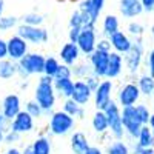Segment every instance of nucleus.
<instances>
[{"label": "nucleus", "instance_id": "nucleus-1", "mask_svg": "<svg viewBox=\"0 0 154 154\" xmlns=\"http://www.w3.org/2000/svg\"><path fill=\"white\" fill-rule=\"evenodd\" d=\"M53 80H54V77H49L45 74L38 75V80H37V85L34 89V100L42 106L43 112L48 116L54 111L56 100H57V94L53 86Z\"/></svg>", "mask_w": 154, "mask_h": 154}, {"label": "nucleus", "instance_id": "nucleus-2", "mask_svg": "<svg viewBox=\"0 0 154 154\" xmlns=\"http://www.w3.org/2000/svg\"><path fill=\"white\" fill-rule=\"evenodd\" d=\"M145 43H143V37L133 38V45L128 49V53L123 54V63L125 68L130 75H137L139 71L143 66V59H145Z\"/></svg>", "mask_w": 154, "mask_h": 154}, {"label": "nucleus", "instance_id": "nucleus-3", "mask_svg": "<svg viewBox=\"0 0 154 154\" xmlns=\"http://www.w3.org/2000/svg\"><path fill=\"white\" fill-rule=\"evenodd\" d=\"M75 126V117L69 116L63 109L60 111H53L49 114V122H48V131L51 136H68L72 133Z\"/></svg>", "mask_w": 154, "mask_h": 154}, {"label": "nucleus", "instance_id": "nucleus-4", "mask_svg": "<svg viewBox=\"0 0 154 154\" xmlns=\"http://www.w3.org/2000/svg\"><path fill=\"white\" fill-rule=\"evenodd\" d=\"M45 65V56L40 53H28L17 62V75L28 79L29 75H42Z\"/></svg>", "mask_w": 154, "mask_h": 154}, {"label": "nucleus", "instance_id": "nucleus-5", "mask_svg": "<svg viewBox=\"0 0 154 154\" xmlns=\"http://www.w3.org/2000/svg\"><path fill=\"white\" fill-rule=\"evenodd\" d=\"M103 111L108 117L111 137L116 140L125 139V130H123V123H122V108L119 106V103L116 100H111Z\"/></svg>", "mask_w": 154, "mask_h": 154}, {"label": "nucleus", "instance_id": "nucleus-6", "mask_svg": "<svg viewBox=\"0 0 154 154\" xmlns=\"http://www.w3.org/2000/svg\"><path fill=\"white\" fill-rule=\"evenodd\" d=\"M106 0H82L79 9L83 17V26H96L102 12L105 8Z\"/></svg>", "mask_w": 154, "mask_h": 154}, {"label": "nucleus", "instance_id": "nucleus-7", "mask_svg": "<svg viewBox=\"0 0 154 154\" xmlns=\"http://www.w3.org/2000/svg\"><path fill=\"white\" fill-rule=\"evenodd\" d=\"M140 97H142V94H140V89L136 83V77L131 80L125 82L117 91V99H116V102L119 103L120 108H126V106H134L139 103Z\"/></svg>", "mask_w": 154, "mask_h": 154}, {"label": "nucleus", "instance_id": "nucleus-8", "mask_svg": "<svg viewBox=\"0 0 154 154\" xmlns=\"http://www.w3.org/2000/svg\"><path fill=\"white\" fill-rule=\"evenodd\" d=\"M122 123H123V130H125V137H128L134 142L139 136L140 128L143 126V123L140 122L139 116L136 112V105L122 108Z\"/></svg>", "mask_w": 154, "mask_h": 154}, {"label": "nucleus", "instance_id": "nucleus-9", "mask_svg": "<svg viewBox=\"0 0 154 154\" xmlns=\"http://www.w3.org/2000/svg\"><path fill=\"white\" fill-rule=\"evenodd\" d=\"M17 35L25 38L31 45H43L49 38V34L43 26H31V25H25V23H19Z\"/></svg>", "mask_w": 154, "mask_h": 154}, {"label": "nucleus", "instance_id": "nucleus-10", "mask_svg": "<svg viewBox=\"0 0 154 154\" xmlns=\"http://www.w3.org/2000/svg\"><path fill=\"white\" fill-rule=\"evenodd\" d=\"M112 91H114V83L109 79H102L99 86L93 93V100L96 109H105L108 103L112 100Z\"/></svg>", "mask_w": 154, "mask_h": 154}, {"label": "nucleus", "instance_id": "nucleus-11", "mask_svg": "<svg viewBox=\"0 0 154 154\" xmlns=\"http://www.w3.org/2000/svg\"><path fill=\"white\" fill-rule=\"evenodd\" d=\"M97 31H96V26H83L82 31H80V35L77 38V46H79L82 56H89L91 53L96 51V46H97Z\"/></svg>", "mask_w": 154, "mask_h": 154}, {"label": "nucleus", "instance_id": "nucleus-12", "mask_svg": "<svg viewBox=\"0 0 154 154\" xmlns=\"http://www.w3.org/2000/svg\"><path fill=\"white\" fill-rule=\"evenodd\" d=\"M6 43H8V59H11L12 62H19L29 53V43L17 34L11 35L6 40Z\"/></svg>", "mask_w": 154, "mask_h": 154}, {"label": "nucleus", "instance_id": "nucleus-13", "mask_svg": "<svg viewBox=\"0 0 154 154\" xmlns=\"http://www.w3.org/2000/svg\"><path fill=\"white\" fill-rule=\"evenodd\" d=\"M108 60H109V53L106 51L96 49L94 53L88 56V62L91 65V71L99 79H105L106 75V68H108Z\"/></svg>", "mask_w": 154, "mask_h": 154}, {"label": "nucleus", "instance_id": "nucleus-14", "mask_svg": "<svg viewBox=\"0 0 154 154\" xmlns=\"http://www.w3.org/2000/svg\"><path fill=\"white\" fill-rule=\"evenodd\" d=\"M34 125H35V119L29 112L22 109L14 119L9 120V130L16 131L19 134H26V133H31L34 130Z\"/></svg>", "mask_w": 154, "mask_h": 154}, {"label": "nucleus", "instance_id": "nucleus-15", "mask_svg": "<svg viewBox=\"0 0 154 154\" xmlns=\"http://www.w3.org/2000/svg\"><path fill=\"white\" fill-rule=\"evenodd\" d=\"M20 111H22V100L19 94H8L2 102V111H0L6 119V122L12 120Z\"/></svg>", "mask_w": 154, "mask_h": 154}, {"label": "nucleus", "instance_id": "nucleus-16", "mask_svg": "<svg viewBox=\"0 0 154 154\" xmlns=\"http://www.w3.org/2000/svg\"><path fill=\"white\" fill-rule=\"evenodd\" d=\"M108 38H109V42H111L112 51H116V53H119V54H122V56L126 54L128 49H130L131 45H133V38L128 35L126 31H122V29L116 31V32H114L112 35H109Z\"/></svg>", "mask_w": 154, "mask_h": 154}, {"label": "nucleus", "instance_id": "nucleus-17", "mask_svg": "<svg viewBox=\"0 0 154 154\" xmlns=\"http://www.w3.org/2000/svg\"><path fill=\"white\" fill-rule=\"evenodd\" d=\"M80 56H82V53H80L79 46H77V43L66 42L60 48L59 60H60V63H65V65H68V66H72L74 63H77L80 60Z\"/></svg>", "mask_w": 154, "mask_h": 154}, {"label": "nucleus", "instance_id": "nucleus-18", "mask_svg": "<svg viewBox=\"0 0 154 154\" xmlns=\"http://www.w3.org/2000/svg\"><path fill=\"white\" fill-rule=\"evenodd\" d=\"M71 99L75 100L79 105L85 106V105H88V102L93 99V89L85 83L83 79H77V80H74V89H72Z\"/></svg>", "mask_w": 154, "mask_h": 154}, {"label": "nucleus", "instance_id": "nucleus-19", "mask_svg": "<svg viewBox=\"0 0 154 154\" xmlns=\"http://www.w3.org/2000/svg\"><path fill=\"white\" fill-rule=\"evenodd\" d=\"M119 11L123 19H137L143 14V6L140 0H120Z\"/></svg>", "mask_w": 154, "mask_h": 154}, {"label": "nucleus", "instance_id": "nucleus-20", "mask_svg": "<svg viewBox=\"0 0 154 154\" xmlns=\"http://www.w3.org/2000/svg\"><path fill=\"white\" fill-rule=\"evenodd\" d=\"M125 69V63H123V56L116 53V51H111L109 53V60H108V68H106V75L105 79L114 80L117 77L122 75Z\"/></svg>", "mask_w": 154, "mask_h": 154}, {"label": "nucleus", "instance_id": "nucleus-21", "mask_svg": "<svg viewBox=\"0 0 154 154\" xmlns=\"http://www.w3.org/2000/svg\"><path fill=\"white\" fill-rule=\"evenodd\" d=\"M53 86L56 89V94L63 97V99H69L72 96V89H74V80L72 77H63V79H54Z\"/></svg>", "mask_w": 154, "mask_h": 154}, {"label": "nucleus", "instance_id": "nucleus-22", "mask_svg": "<svg viewBox=\"0 0 154 154\" xmlns=\"http://www.w3.org/2000/svg\"><path fill=\"white\" fill-rule=\"evenodd\" d=\"M136 83L140 89V94L143 97H152L154 93V75L148 72H142L136 77Z\"/></svg>", "mask_w": 154, "mask_h": 154}, {"label": "nucleus", "instance_id": "nucleus-23", "mask_svg": "<svg viewBox=\"0 0 154 154\" xmlns=\"http://www.w3.org/2000/svg\"><path fill=\"white\" fill-rule=\"evenodd\" d=\"M89 146H91L89 140L82 131H75L71 134V152L72 154H85Z\"/></svg>", "mask_w": 154, "mask_h": 154}, {"label": "nucleus", "instance_id": "nucleus-24", "mask_svg": "<svg viewBox=\"0 0 154 154\" xmlns=\"http://www.w3.org/2000/svg\"><path fill=\"white\" fill-rule=\"evenodd\" d=\"M91 125H93V130L97 134H106L109 133V125H108V117L103 109H96V112L93 114V119H91Z\"/></svg>", "mask_w": 154, "mask_h": 154}, {"label": "nucleus", "instance_id": "nucleus-25", "mask_svg": "<svg viewBox=\"0 0 154 154\" xmlns=\"http://www.w3.org/2000/svg\"><path fill=\"white\" fill-rule=\"evenodd\" d=\"M120 29V20L114 14H106L102 20V37H109Z\"/></svg>", "mask_w": 154, "mask_h": 154}, {"label": "nucleus", "instance_id": "nucleus-26", "mask_svg": "<svg viewBox=\"0 0 154 154\" xmlns=\"http://www.w3.org/2000/svg\"><path fill=\"white\" fill-rule=\"evenodd\" d=\"M134 142L142 148H154V136L148 125H143L139 131V136Z\"/></svg>", "mask_w": 154, "mask_h": 154}, {"label": "nucleus", "instance_id": "nucleus-27", "mask_svg": "<svg viewBox=\"0 0 154 154\" xmlns=\"http://www.w3.org/2000/svg\"><path fill=\"white\" fill-rule=\"evenodd\" d=\"M17 75V62H12L11 59L0 60V79L9 80Z\"/></svg>", "mask_w": 154, "mask_h": 154}, {"label": "nucleus", "instance_id": "nucleus-28", "mask_svg": "<svg viewBox=\"0 0 154 154\" xmlns=\"http://www.w3.org/2000/svg\"><path fill=\"white\" fill-rule=\"evenodd\" d=\"M62 109L68 112L69 116H72V117H77V119H83L85 117V106L79 105L75 100H72L71 97L69 99H65V102H63V106Z\"/></svg>", "mask_w": 154, "mask_h": 154}, {"label": "nucleus", "instance_id": "nucleus-29", "mask_svg": "<svg viewBox=\"0 0 154 154\" xmlns=\"http://www.w3.org/2000/svg\"><path fill=\"white\" fill-rule=\"evenodd\" d=\"M34 154H51L53 151V145L48 136H38L34 142L31 143Z\"/></svg>", "mask_w": 154, "mask_h": 154}, {"label": "nucleus", "instance_id": "nucleus-30", "mask_svg": "<svg viewBox=\"0 0 154 154\" xmlns=\"http://www.w3.org/2000/svg\"><path fill=\"white\" fill-rule=\"evenodd\" d=\"M105 154H131V148L123 139H119V140L114 139V142H111L106 146Z\"/></svg>", "mask_w": 154, "mask_h": 154}, {"label": "nucleus", "instance_id": "nucleus-31", "mask_svg": "<svg viewBox=\"0 0 154 154\" xmlns=\"http://www.w3.org/2000/svg\"><path fill=\"white\" fill-rule=\"evenodd\" d=\"M71 71H72V77L77 80V79H85L86 75H89L93 71H91V65L89 62H77L71 66Z\"/></svg>", "mask_w": 154, "mask_h": 154}, {"label": "nucleus", "instance_id": "nucleus-32", "mask_svg": "<svg viewBox=\"0 0 154 154\" xmlns=\"http://www.w3.org/2000/svg\"><path fill=\"white\" fill-rule=\"evenodd\" d=\"M60 66V60L57 57L48 56L45 57V65H43V74L49 75V77H56V72Z\"/></svg>", "mask_w": 154, "mask_h": 154}, {"label": "nucleus", "instance_id": "nucleus-33", "mask_svg": "<svg viewBox=\"0 0 154 154\" xmlns=\"http://www.w3.org/2000/svg\"><path fill=\"white\" fill-rule=\"evenodd\" d=\"M45 22V17L38 12H26L20 17V23L25 25H31V26H42Z\"/></svg>", "mask_w": 154, "mask_h": 154}, {"label": "nucleus", "instance_id": "nucleus-34", "mask_svg": "<svg viewBox=\"0 0 154 154\" xmlns=\"http://www.w3.org/2000/svg\"><path fill=\"white\" fill-rule=\"evenodd\" d=\"M19 22H20V19L16 17V16H5L3 14L2 17H0V31H2V32H8L12 28H17Z\"/></svg>", "mask_w": 154, "mask_h": 154}, {"label": "nucleus", "instance_id": "nucleus-35", "mask_svg": "<svg viewBox=\"0 0 154 154\" xmlns=\"http://www.w3.org/2000/svg\"><path fill=\"white\" fill-rule=\"evenodd\" d=\"M126 32H128V35H130L131 38L143 37V34H145V26H143L140 22H137V20H131L130 23H128V26H126Z\"/></svg>", "mask_w": 154, "mask_h": 154}, {"label": "nucleus", "instance_id": "nucleus-36", "mask_svg": "<svg viewBox=\"0 0 154 154\" xmlns=\"http://www.w3.org/2000/svg\"><path fill=\"white\" fill-rule=\"evenodd\" d=\"M25 111L26 112H29L34 119H40L42 116H45V112H43V109H42V106L37 103V102L32 99V100H28L26 103H25Z\"/></svg>", "mask_w": 154, "mask_h": 154}, {"label": "nucleus", "instance_id": "nucleus-37", "mask_svg": "<svg viewBox=\"0 0 154 154\" xmlns=\"http://www.w3.org/2000/svg\"><path fill=\"white\" fill-rule=\"evenodd\" d=\"M136 112H137V116H139L140 122H142L143 125H148L149 117H151V114H152V111L148 108V105H145V103H137V105H136Z\"/></svg>", "mask_w": 154, "mask_h": 154}, {"label": "nucleus", "instance_id": "nucleus-38", "mask_svg": "<svg viewBox=\"0 0 154 154\" xmlns=\"http://www.w3.org/2000/svg\"><path fill=\"white\" fill-rule=\"evenodd\" d=\"M143 66L146 69L148 74L154 75V48H151L148 53L145 54V59H143Z\"/></svg>", "mask_w": 154, "mask_h": 154}, {"label": "nucleus", "instance_id": "nucleus-39", "mask_svg": "<svg viewBox=\"0 0 154 154\" xmlns=\"http://www.w3.org/2000/svg\"><path fill=\"white\" fill-rule=\"evenodd\" d=\"M69 28H83V17H82V12L80 9L77 8L69 19Z\"/></svg>", "mask_w": 154, "mask_h": 154}, {"label": "nucleus", "instance_id": "nucleus-40", "mask_svg": "<svg viewBox=\"0 0 154 154\" xmlns=\"http://www.w3.org/2000/svg\"><path fill=\"white\" fill-rule=\"evenodd\" d=\"M22 134L16 133V131H12L8 128V131L5 130V140H3V143H8V145H12V143H16L19 142V139H20Z\"/></svg>", "mask_w": 154, "mask_h": 154}, {"label": "nucleus", "instance_id": "nucleus-41", "mask_svg": "<svg viewBox=\"0 0 154 154\" xmlns=\"http://www.w3.org/2000/svg\"><path fill=\"white\" fill-rule=\"evenodd\" d=\"M63 77H72V71H71V66L65 65V63H60L54 79H63Z\"/></svg>", "mask_w": 154, "mask_h": 154}, {"label": "nucleus", "instance_id": "nucleus-42", "mask_svg": "<svg viewBox=\"0 0 154 154\" xmlns=\"http://www.w3.org/2000/svg\"><path fill=\"white\" fill-rule=\"evenodd\" d=\"M96 49H100V51H106V53H111L112 48H111V42L108 37H100L97 40V46Z\"/></svg>", "mask_w": 154, "mask_h": 154}, {"label": "nucleus", "instance_id": "nucleus-43", "mask_svg": "<svg viewBox=\"0 0 154 154\" xmlns=\"http://www.w3.org/2000/svg\"><path fill=\"white\" fill-rule=\"evenodd\" d=\"M83 80H85V83H86V85H88L89 88H91V89H93V93H94V89H96V88L99 86V83H100V80H102V79H99L97 75H94V74L91 72L89 75H86Z\"/></svg>", "mask_w": 154, "mask_h": 154}, {"label": "nucleus", "instance_id": "nucleus-44", "mask_svg": "<svg viewBox=\"0 0 154 154\" xmlns=\"http://www.w3.org/2000/svg\"><path fill=\"white\" fill-rule=\"evenodd\" d=\"M152 151H154V148H142L136 142L131 146V154H152Z\"/></svg>", "mask_w": 154, "mask_h": 154}, {"label": "nucleus", "instance_id": "nucleus-45", "mask_svg": "<svg viewBox=\"0 0 154 154\" xmlns=\"http://www.w3.org/2000/svg\"><path fill=\"white\" fill-rule=\"evenodd\" d=\"M80 31H82V28H69V31H68V42L75 43L77 38H79V35H80Z\"/></svg>", "mask_w": 154, "mask_h": 154}, {"label": "nucleus", "instance_id": "nucleus-46", "mask_svg": "<svg viewBox=\"0 0 154 154\" xmlns=\"http://www.w3.org/2000/svg\"><path fill=\"white\" fill-rule=\"evenodd\" d=\"M8 59V43L5 38H0V60Z\"/></svg>", "mask_w": 154, "mask_h": 154}, {"label": "nucleus", "instance_id": "nucleus-47", "mask_svg": "<svg viewBox=\"0 0 154 154\" xmlns=\"http://www.w3.org/2000/svg\"><path fill=\"white\" fill-rule=\"evenodd\" d=\"M142 2V6H143V12H149L154 9V0H140Z\"/></svg>", "mask_w": 154, "mask_h": 154}, {"label": "nucleus", "instance_id": "nucleus-48", "mask_svg": "<svg viewBox=\"0 0 154 154\" xmlns=\"http://www.w3.org/2000/svg\"><path fill=\"white\" fill-rule=\"evenodd\" d=\"M85 154H105L103 151H102L99 146H89L88 149H86V152Z\"/></svg>", "mask_w": 154, "mask_h": 154}, {"label": "nucleus", "instance_id": "nucleus-49", "mask_svg": "<svg viewBox=\"0 0 154 154\" xmlns=\"http://www.w3.org/2000/svg\"><path fill=\"white\" fill-rule=\"evenodd\" d=\"M5 154H22V149H19V148H16V146H9V148L5 151Z\"/></svg>", "mask_w": 154, "mask_h": 154}, {"label": "nucleus", "instance_id": "nucleus-50", "mask_svg": "<svg viewBox=\"0 0 154 154\" xmlns=\"http://www.w3.org/2000/svg\"><path fill=\"white\" fill-rule=\"evenodd\" d=\"M22 154H34V151H32V146H31V145L25 146V148L22 149Z\"/></svg>", "mask_w": 154, "mask_h": 154}, {"label": "nucleus", "instance_id": "nucleus-51", "mask_svg": "<svg viewBox=\"0 0 154 154\" xmlns=\"http://www.w3.org/2000/svg\"><path fill=\"white\" fill-rule=\"evenodd\" d=\"M148 126L151 128V131H152V136H154V112L151 114V117H149V122H148Z\"/></svg>", "mask_w": 154, "mask_h": 154}, {"label": "nucleus", "instance_id": "nucleus-52", "mask_svg": "<svg viewBox=\"0 0 154 154\" xmlns=\"http://www.w3.org/2000/svg\"><path fill=\"white\" fill-rule=\"evenodd\" d=\"M5 125H6V119L3 117V114L0 112V128H5Z\"/></svg>", "mask_w": 154, "mask_h": 154}, {"label": "nucleus", "instance_id": "nucleus-53", "mask_svg": "<svg viewBox=\"0 0 154 154\" xmlns=\"http://www.w3.org/2000/svg\"><path fill=\"white\" fill-rule=\"evenodd\" d=\"M5 140V128H0V145L3 143Z\"/></svg>", "mask_w": 154, "mask_h": 154}, {"label": "nucleus", "instance_id": "nucleus-54", "mask_svg": "<svg viewBox=\"0 0 154 154\" xmlns=\"http://www.w3.org/2000/svg\"><path fill=\"white\" fill-rule=\"evenodd\" d=\"M3 11H5V2H3V0H0V17L3 16Z\"/></svg>", "mask_w": 154, "mask_h": 154}, {"label": "nucleus", "instance_id": "nucleus-55", "mask_svg": "<svg viewBox=\"0 0 154 154\" xmlns=\"http://www.w3.org/2000/svg\"><path fill=\"white\" fill-rule=\"evenodd\" d=\"M149 34H151V37H152V40H154V25L149 28Z\"/></svg>", "mask_w": 154, "mask_h": 154}, {"label": "nucleus", "instance_id": "nucleus-56", "mask_svg": "<svg viewBox=\"0 0 154 154\" xmlns=\"http://www.w3.org/2000/svg\"><path fill=\"white\" fill-rule=\"evenodd\" d=\"M152 106H154V93H152Z\"/></svg>", "mask_w": 154, "mask_h": 154}, {"label": "nucleus", "instance_id": "nucleus-57", "mask_svg": "<svg viewBox=\"0 0 154 154\" xmlns=\"http://www.w3.org/2000/svg\"><path fill=\"white\" fill-rule=\"evenodd\" d=\"M151 14H152V16H154V9H152V11H151Z\"/></svg>", "mask_w": 154, "mask_h": 154}, {"label": "nucleus", "instance_id": "nucleus-58", "mask_svg": "<svg viewBox=\"0 0 154 154\" xmlns=\"http://www.w3.org/2000/svg\"><path fill=\"white\" fill-rule=\"evenodd\" d=\"M152 154H154V151H152Z\"/></svg>", "mask_w": 154, "mask_h": 154}]
</instances>
